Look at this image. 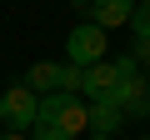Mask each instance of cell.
<instances>
[{
    "mask_svg": "<svg viewBox=\"0 0 150 140\" xmlns=\"http://www.w3.org/2000/svg\"><path fill=\"white\" fill-rule=\"evenodd\" d=\"M125 125H130V115H125L115 100H95V105H90V135H110V140H120Z\"/></svg>",
    "mask_w": 150,
    "mask_h": 140,
    "instance_id": "7",
    "label": "cell"
},
{
    "mask_svg": "<svg viewBox=\"0 0 150 140\" xmlns=\"http://www.w3.org/2000/svg\"><path fill=\"white\" fill-rule=\"evenodd\" d=\"M135 5H140V0H95V5H90V20L100 30H120V25L135 20Z\"/></svg>",
    "mask_w": 150,
    "mask_h": 140,
    "instance_id": "8",
    "label": "cell"
},
{
    "mask_svg": "<svg viewBox=\"0 0 150 140\" xmlns=\"http://www.w3.org/2000/svg\"><path fill=\"white\" fill-rule=\"evenodd\" d=\"M130 55L140 60V70H145V75H150V40H135V45H130Z\"/></svg>",
    "mask_w": 150,
    "mask_h": 140,
    "instance_id": "10",
    "label": "cell"
},
{
    "mask_svg": "<svg viewBox=\"0 0 150 140\" xmlns=\"http://www.w3.org/2000/svg\"><path fill=\"white\" fill-rule=\"evenodd\" d=\"M105 35H110V30H100L95 20H80V25L65 35V60H70V65H80V70L110 60V40H105Z\"/></svg>",
    "mask_w": 150,
    "mask_h": 140,
    "instance_id": "4",
    "label": "cell"
},
{
    "mask_svg": "<svg viewBox=\"0 0 150 140\" xmlns=\"http://www.w3.org/2000/svg\"><path fill=\"white\" fill-rule=\"evenodd\" d=\"M0 140H30V135H20V130H5V135H0Z\"/></svg>",
    "mask_w": 150,
    "mask_h": 140,
    "instance_id": "11",
    "label": "cell"
},
{
    "mask_svg": "<svg viewBox=\"0 0 150 140\" xmlns=\"http://www.w3.org/2000/svg\"><path fill=\"white\" fill-rule=\"evenodd\" d=\"M0 135H5V125H0Z\"/></svg>",
    "mask_w": 150,
    "mask_h": 140,
    "instance_id": "15",
    "label": "cell"
},
{
    "mask_svg": "<svg viewBox=\"0 0 150 140\" xmlns=\"http://www.w3.org/2000/svg\"><path fill=\"white\" fill-rule=\"evenodd\" d=\"M25 85L45 100V95H80L85 85V70L80 65H70V60H35L25 70Z\"/></svg>",
    "mask_w": 150,
    "mask_h": 140,
    "instance_id": "2",
    "label": "cell"
},
{
    "mask_svg": "<svg viewBox=\"0 0 150 140\" xmlns=\"http://www.w3.org/2000/svg\"><path fill=\"white\" fill-rule=\"evenodd\" d=\"M0 95H5V85H0Z\"/></svg>",
    "mask_w": 150,
    "mask_h": 140,
    "instance_id": "14",
    "label": "cell"
},
{
    "mask_svg": "<svg viewBox=\"0 0 150 140\" xmlns=\"http://www.w3.org/2000/svg\"><path fill=\"white\" fill-rule=\"evenodd\" d=\"M140 140H150V135H140Z\"/></svg>",
    "mask_w": 150,
    "mask_h": 140,
    "instance_id": "16",
    "label": "cell"
},
{
    "mask_svg": "<svg viewBox=\"0 0 150 140\" xmlns=\"http://www.w3.org/2000/svg\"><path fill=\"white\" fill-rule=\"evenodd\" d=\"M115 105H120L130 120H150V75H145V70L115 90Z\"/></svg>",
    "mask_w": 150,
    "mask_h": 140,
    "instance_id": "6",
    "label": "cell"
},
{
    "mask_svg": "<svg viewBox=\"0 0 150 140\" xmlns=\"http://www.w3.org/2000/svg\"><path fill=\"white\" fill-rule=\"evenodd\" d=\"M70 5H75V10H90V5H95V0H70Z\"/></svg>",
    "mask_w": 150,
    "mask_h": 140,
    "instance_id": "12",
    "label": "cell"
},
{
    "mask_svg": "<svg viewBox=\"0 0 150 140\" xmlns=\"http://www.w3.org/2000/svg\"><path fill=\"white\" fill-rule=\"evenodd\" d=\"M90 140H110V135H90Z\"/></svg>",
    "mask_w": 150,
    "mask_h": 140,
    "instance_id": "13",
    "label": "cell"
},
{
    "mask_svg": "<svg viewBox=\"0 0 150 140\" xmlns=\"http://www.w3.org/2000/svg\"><path fill=\"white\" fill-rule=\"evenodd\" d=\"M130 40H150V0L135 5V20H130Z\"/></svg>",
    "mask_w": 150,
    "mask_h": 140,
    "instance_id": "9",
    "label": "cell"
},
{
    "mask_svg": "<svg viewBox=\"0 0 150 140\" xmlns=\"http://www.w3.org/2000/svg\"><path fill=\"white\" fill-rule=\"evenodd\" d=\"M140 75V60L125 50V55H115V60H100V65H90L85 70V85H80V95L95 105V100H115V90L125 85V80H135Z\"/></svg>",
    "mask_w": 150,
    "mask_h": 140,
    "instance_id": "1",
    "label": "cell"
},
{
    "mask_svg": "<svg viewBox=\"0 0 150 140\" xmlns=\"http://www.w3.org/2000/svg\"><path fill=\"white\" fill-rule=\"evenodd\" d=\"M35 120H40V95L30 90V85H10L5 95H0V125L5 130H35Z\"/></svg>",
    "mask_w": 150,
    "mask_h": 140,
    "instance_id": "5",
    "label": "cell"
},
{
    "mask_svg": "<svg viewBox=\"0 0 150 140\" xmlns=\"http://www.w3.org/2000/svg\"><path fill=\"white\" fill-rule=\"evenodd\" d=\"M40 120L60 125L70 140H80V135L90 130V100H85V95H45V100H40Z\"/></svg>",
    "mask_w": 150,
    "mask_h": 140,
    "instance_id": "3",
    "label": "cell"
}]
</instances>
